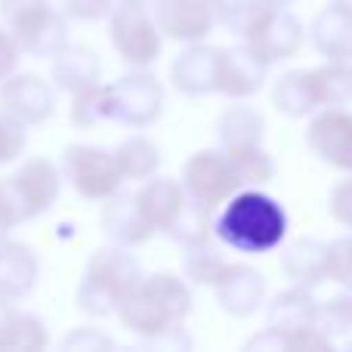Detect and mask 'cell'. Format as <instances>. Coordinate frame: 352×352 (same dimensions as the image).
Here are the masks:
<instances>
[{"instance_id":"46","label":"cell","mask_w":352,"mask_h":352,"mask_svg":"<svg viewBox=\"0 0 352 352\" xmlns=\"http://www.w3.org/2000/svg\"><path fill=\"white\" fill-rule=\"evenodd\" d=\"M213 3H217V0H213Z\"/></svg>"},{"instance_id":"17","label":"cell","mask_w":352,"mask_h":352,"mask_svg":"<svg viewBox=\"0 0 352 352\" xmlns=\"http://www.w3.org/2000/svg\"><path fill=\"white\" fill-rule=\"evenodd\" d=\"M102 232L111 244H121V248H142L146 241H152L158 235L148 217L142 213L140 201L133 192H118L115 198L105 201L102 207Z\"/></svg>"},{"instance_id":"12","label":"cell","mask_w":352,"mask_h":352,"mask_svg":"<svg viewBox=\"0 0 352 352\" xmlns=\"http://www.w3.org/2000/svg\"><path fill=\"white\" fill-rule=\"evenodd\" d=\"M269 74V62L256 53L250 43H235V47H219V74H217V93L226 99H250L263 90Z\"/></svg>"},{"instance_id":"1","label":"cell","mask_w":352,"mask_h":352,"mask_svg":"<svg viewBox=\"0 0 352 352\" xmlns=\"http://www.w3.org/2000/svg\"><path fill=\"white\" fill-rule=\"evenodd\" d=\"M213 238L248 256L272 254L287 238V213L263 188H238L213 213Z\"/></svg>"},{"instance_id":"45","label":"cell","mask_w":352,"mask_h":352,"mask_svg":"<svg viewBox=\"0 0 352 352\" xmlns=\"http://www.w3.org/2000/svg\"><path fill=\"white\" fill-rule=\"evenodd\" d=\"M349 349H352V343H349Z\"/></svg>"},{"instance_id":"40","label":"cell","mask_w":352,"mask_h":352,"mask_svg":"<svg viewBox=\"0 0 352 352\" xmlns=\"http://www.w3.org/2000/svg\"><path fill=\"white\" fill-rule=\"evenodd\" d=\"M22 47H19L16 34L10 28L0 25V80H6L12 72H19V62H22Z\"/></svg>"},{"instance_id":"11","label":"cell","mask_w":352,"mask_h":352,"mask_svg":"<svg viewBox=\"0 0 352 352\" xmlns=\"http://www.w3.org/2000/svg\"><path fill=\"white\" fill-rule=\"evenodd\" d=\"M306 146L322 164L352 173V111L343 105L318 109L306 127Z\"/></svg>"},{"instance_id":"42","label":"cell","mask_w":352,"mask_h":352,"mask_svg":"<svg viewBox=\"0 0 352 352\" xmlns=\"http://www.w3.org/2000/svg\"><path fill=\"white\" fill-rule=\"evenodd\" d=\"M334 6H340V10H346V12H352V0H331Z\"/></svg>"},{"instance_id":"3","label":"cell","mask_w":352,"mask_h":352,"mask_svg":"<svg viewBox=\"0 0 352 352\" xmlns=\"http://www.w3.org/2000/svg\"><path fill=\"white\" fill-rule=\"evenodd\" d=\"M142 266L130 248H121V244H105V248H96L90 254L84 266V275H80L78 285V306L84 316L90 318H111L118 316L124 297L140 285L142 278Z\"/></svg>"},{"instance_id":"26","label":"cell","mask_w":352,"mask_h":352,"mask_svg":"<svg viewBox=\"0 0 352 352\" xmlns=\"http://www.w3.org/2000/svg\"><path fill=\"white\" fill-rule=\"evenodd\" d=\"M281 269L294 285L318 287L322 281H328V241L297 238L281 254Z\"/></svg>"},{"instance_id":"43","label":"cell","mask_w":352,"mask_h":352,"mask_svg":"<svg viewBox=\"0 0 352 352\" xmlns=\"http://www.w3.org/2000/svg\"><path fill=\"white\" fill-rule=\"evenodd\" d=\"M136 3H142V6H152V10H155V6H158L161 0H136Z\"/></svg>"},{"instance_id":"8","label":"cell","mask_w":352,"mask_h":352,"mask_svg":"<svg viewBox=\"0 0 352 352\" xmlns=\"http://www.w3.org/2000/svg\"><path fill=\"white\" fill-rule=\"evenodd\" d=\"M62 179H65L62 167H56L50 158H28L16 173L3 176V186L22 213V223H31L53 210L62 192Z\"/></svg>"},{"instance_id":"20","label":"cell","mask_w":352,"mask_h":352,"mask_svg":"<svg viewBox=\"0 0 352 352\" xmlns=\"http://www.w3.org/2000/svg\"><path fill=\"white\" fill-rule=\"evenodd\" d=\"M272 105L275 111H281L285 118H294V121L324 109L316 68H294V72L281 74L272 84Z\"/></svg>"},{"instance_id":"39","label":"cell","mask_w":352,"mask_h":352,"mask_svg":"<svg viewBox=\"0 0 352 352\" xmlns=\"http://www.w3.org/2000/svg\"><path fill=\"white\" fill-rule=\"evenodd\" d=\"M115 3L118 0H62V10L68 12V19H78V22H96V19L109 16Z\"/></svg>"},{"instance_id":"13","label":"cell","mask_w":352,"mask_h":352,"mask_svg":"<svg viewBox=\"0 0 352 352\" xmlns=\"http://www.w3.org/2000/svg\"><path fill=\"white\" fill-rule=\"evenodd\" d=\"M155 19L164 37L176 43L207 41L210 31L219 25L217 3L213 0H161L155 6Z\"/></svg>"},{"instance_id":"15","label":"cell","mask_w":352,"mask_h":352,"mask_svg":"<svg viewBox=\"0 0 352 352\" xmlns=\"http://www.w3.org/2000/svg\"><path fill=\"white\" fill-rule=\"evenodd\" d=\"M303 41H306V25L287 6H272L269 16L263 19V25L244 43H250L269 65H275V62L297 56Z\"/></svg>"},{"instance_id":"21","label":"cell","mask_w":352,"mask_h":352,"mask_svg":"<svg viewBox=\"0 0 352 352\" xmlns=\"http://www.w3.org/2000/svg\"><path fill=\"white\" fill-rule=\"evenodd\" d=\"M316 322H318V300L312 297V287L294 285L287 291L275 294L266 306V324L285 331L291 337V346L297 340V334L316 328Z\"/></svg>"},{"instance_id":"35","label":"cell","mask_w":352,"mask_h":352,"mask_svg":"<svg viewBox=\"0 0 352 352\" xmlns=\"http://www.w3.org/2000/svg\"><path fill=\"white\" fill-rule=\"evenodd\" d=\"M28 148V124L0 111V167L19 161Z\"/></svg>"},{"instance_id":"23","label":"cell","mask_w":352,"mask_h":352,"mask_svg":"<svg viewBox=\"0 0 352 352\" xmlns=\"http://www.w3.org/2000/svg\"><path fill=\"white\" fill-rule=\"evenodd\" d=\"M309 41L328 62H352V12L328 3L312 19Z\"/></svg>"},{"instance_id":"18","label":"cell","mask_w":352,"mask_h":352,"mask_svg":"<svg viewBox=\"0 0 352 352\" xmlns=\"http://www.w3.org/2000/svg\"><path fill=\"white\" fill-rule=\"evenodd\" d=\"M41 256L31 244L0 238V300L19 303L37 287Z\"/></svg>"},{"instance_id":"2","label":"cell","mask_w":352,"mask_h":352,"mask_svg":"<svg viewBox=\"0 0 352 352\" xmlns=\"http://www.w3.org/2000/svg\"><path fill=\"white\" fill-rule=\"evenodd\" d=\"M192 309L195 294L186 275L179 278L173 272H152L142 275L140 285L124 297L115 318H121V324L130 334L148 340V337H158L164 331L182 328Z\"/></svg>"},{"instance_id":"31","label":"cell","mask_w":352,"mask_h":352,"mask_svg":"<svg viewBox=\"0 0 352 352\" xmlns=\"http://www.w3.org/2000/svg\"><path fill=\"white\" fill-rule=\"evenodd\" d=\"M272 6L275 3H269V0H217V19L226 31L248 41L263 25Z\"/></svg>"},{"instance_id":"5","label":"cell","mask_w":352,"mask_h":352,"mask_svg":"<svg viewBox=\"0 0 352 352\" xmlns=\"http://www.w3.org/2000/svg\"><path fill=\"white\" fill-rule=\"evenodd\" d=\"M62 176L84 201L102 204L124 188L127 176L121 170L115 148L93 146V142H72L62 152Z\"/></svg>"},{"instance_id":"6","label":"cell","mask_w":352,"mask_h":352,"mask_svg":"<svg viewBox=\"0 0 352 352\" xmlns=\"http://www.w3.org/2000/svg\"><path fill=\"white\" fill-rule=\"evenodd\" d=\"M109 41L111 50L130 68H148L152 62H158L164 50V31L158 28L152 6H142L136 0H118L109 12Z\"/></svg>"},{"instance_id":"33","label":"cell","mask_w":352,"mask_h":352,"mask_svg":"<svg viewBox=\"0 0 352 352\" xmlns=\"http://www.w3.org/2000/svg\"><path fill=\"white\" fill-rule=\"evenodd\" d=\"M318 87H322L324 109L331 105H346L352 99V62H328L316 68Z\"/></svg>"},{"instance_id":"30","label":"cell","mask_w":352,"mask_h":352,"mask_svg":"<svg viewBox=\"0 0 352 352\" xmlns=\"http://www.w3.org/2000/svg\"><path fill=\"white\" fill-rule=\"evenodd\" d=\"M118 152V161H121V170L127 176V182H146L148 176L158 173L161 167V148L155 140H148L146 133H136V136H127L121 146L115 148Z\"/></svg>"},{"instance_id":"25","label":"cell","mask_w":352,"mask_h":352,"mask_svg":"<svg viewBox=\"0 0 352 352\" xmlns=\"http://www.w3.org/2000/svg\"><path fill=\"white\" fill-rule=\"evenodd\" d=\"M50 343V331L41 316L19 309L10 300H0V349L37 352Z\"/></svg>"},{"instance_id":"19","label":"cell","mask_w":352,"mask_h":352,"mask_svg":"<svg viewBox=\"0 0 352 352\" xmlns=\"http://www.w3.org/2000/svg\"><path fill=\"white\" fill-rule=\"evenodd\" d=\"M50 80L62 93H80L102 80V59L90 43H68L50 59Z\"/></svg>"},{"instance_id":"41","label":"cell","mask_w":352,"mask_h":352,"mask_svg":"<svg viewBox=\"0 0 352 352\" xmlns=\"http://www.w3.org/2000/svg\"><path fill=\"white\" fill-rule=\"evenodd\" d=\"M19 223H22V213H19V207L12 204L10 192H6L3 179H0V238H10V232L16 229Z\"/></svg>"},{"instance_id":"24","label":"cell","mask_w":352,"mask_h":352,"mask_svg":"<svg viewBox=\"0 0 352 352\" xmlns=\"http://www.w3.org/2000/svg\"><path fill=\"white\" fill-rule=\"evenodd\" d=\"M266 118L260 109L248 105L244 99H232V105L217 118V142L219 148H248L263 146Z\"/></svg>"},{"instance_id":"34","label":"cell","mask_w":352,"mask_h":352,"mask_svg":"<svg viewBox=\"0 0 352 352\" xmlns=\"http://www.w3.org/2000/svg\"><path fill=\"white\" fill-rule=\"evenodd\" d=\"M318 328L328 337L352 334V287H343L337 297L318 303Z\"/></svg>"},{"instance_id":"4","label":"cell","mask_w":352,"mask_h":352,"mask_svg":"<svg viewBox=\"0 0 352 352\" xmlns=\"http://www.w3.org/2000/svg\"><path fill=\"white\" fill-rule=\"evenodd\" d=\"M0 16L31 59H53L72 43L68 12L50 0H0Z\"/></svg>"},{"instance_id":"22","label":"cell","mask_w":352,"mask_h":352,"mask_svg":"<svg viewBox=\"0 0 352 352\" xmlns=\"http://www.w3.org/2000/svg\"><path fill=\"white\" fill-rule=\"evenodd\" d=\"M136 201H140L142 213L148 217V223L164 235L170 229V223L179 217V210L188 204V195L182 188V179H173V176H148L140 188H136Z\"/></svg>"},{"instance_id":"44","label":"cell","mask_w":352,"mask_h":352,"mask_svg":"<svg viewBox=\"0 0 352 352\" xmlns=\"http://www.w3.org/2000/svg\"><path fill=\"white\" fill-rule=\"evenodd\" d=\"M269 3H275V6H291L294 0H269Z\"/></svg>"},{"instance_id":"38","label":"cell","mask_w":352,"mask_h":352,"mask_svg":"<svg viewBox=\"0 0 352 352\" xmlns=\"http://www.w3.org/2000/svg\"><path fill=\"white\" fill-rule=\"evenodd\" d=\"M328 213L340 226L352 229V173H346L328 195Z\"/></svg>"},{"instance_id":"10","label":"cell","mask_w":352,"mask_h":352,"mask_svg":"<svg viewBox=\"0 0 352 352\" xmlns=\"http://www.w3.org/2000/svg\"><path fill=\"white\" fill-rule=\"evenodd\" d=\"M0 111L28 127H41L56 115V84L34 72H12L0 80Z\"/></svg>"},{"instance_id":"36","label":"cell","mask_w":352,"mask_h":352,"mask_svg":"<svg viewBox=\"0 0 352 352\" xmlns=\"http://www.w3.org/2000/svg\"><path fill=\"white\" fill-rule=\"evenodd\" d=\"M328 278L340 287H352V232L328 244Z\"/></svg>"},{"instance_id":"27","label":"cell","mask_w":352,"mask_h":352,"mask_svg":"<svg viewBox=\"0 0 352 352\" xmlns=\"http://www.w3.org/2000/svg\"><path fill=\"white\" fill-rule=\"evenodd\" d=\"M226 266H229V260L223 256V248L213 244V238L182 248V275L195 287H217Z\"/></svg>"},{"instance_id":"14","label":"cell","mask_w":352,"mask_h":352,"mask_svg":"<svg viewBox=\"0 0 352 352\" xmlns=\"http://www.w3.org/2000/svg\"><path fill=\"white\" fill-rule=\"evenodd\" d=\"M217 74H219V47H210L207 41L186 43L182 53L170 62V87L192 99L217 93Z\"/></svg>"},{"instance_id":"9","label":"cell","mask_w":352,"mask_h":352,"mask_svg":"<svg viewBox=\"0 0 352 352\" xmlns=\"http://www.w3.org/2000/svg\"><path fill=\"white\" fill-rule=\"evenodd\" d=\"M182 188L195 204L207 207L210 213H217L232 195L238 192L235 173L226 158L223 148H201L182 164Z\"/></svg>"},{"instance_id":"32","label":"cell","mask_w":352,"mask_h":352,"mask_svg":"<svg viewBox=\"0 0 352 352\" xmlns=\"http://www.w3.org/2000/svg\"><path fill=\"white\" fill-rule=\"evenodd\" d=\"M164 235L170 238V241L182 244V248H186V244L207 241V238H213V213L188 198V204L179 210V217L173 219Z\"/></svg>"},{"instance_id":"7","label":"cell","mask_w":352,"mask_h":352,"mask_svg":"<svg viewBox=\"0 0 352 352\" xmlns=\"http://www.w3.org/2000/svg\"><path fill=\"white\" fill-rule=\"evenodd\" d=\"M111 99H115V121L130 130H148L164 115L167 93L164 84L146 68L121 74L111 80Z\"/></svg>"},{"instance_id":"37","label":"cell","mask_w":352,"mask_h":352,"mask_svg":"<svg viewBox=\"0 0 352 352\" xmlns=\"http://www.w3.org/2000/svg\"><path fill=\"white\" fill-rule=\"evenodd\" d=\"M62 352H96V349H115V340L102 334L99 328H74L62 337Z\"/></svg>"},{"instance_id":"29","label":"cell","mask_w":352,"mask_h":352,"mask_svg":"<svg viewBox=\"0 0 352 352\" xmlns=\"http://www.w3.org/2000/svg\"><path fill=\"white\" fill-rule=\"evenodd\" d=\"M232 164L238 188H266L275 179V161L263 146L248 148H223Z\"/></svg>"},{"instance_id":"28","label":"cell","mask_w":352,"mask_h":352,"mask_svg":"<svg viewBox=\"0 0 352 352\" xmlns=\"http://www.w3.org/2000/svg\"><path fill=\"white\" fill-rule=\"evenodd\" d=\"M68 121L78 130H96L105 121H115V99H111V84H93L87 90L74 93L72 109H68Z\"/></svg>"},{"instance_id":"16","label":"cell","mask_w":352,"mask_h":352,"mask_svg":"<svg viewBox=\"0 0 352 352\" xmlns=\"http://www.w3.org/2000/svg\"><path fill=\"white\" fill-rule=\"evenodd\" d=\"M213 291L219 309L232 318H248L266 303V278L248 263H229Z\"/></svg>"}]
</instances>
